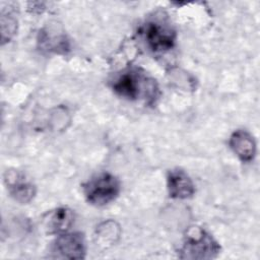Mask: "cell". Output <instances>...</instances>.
<instances>
[{
	"instance_id": "obj_6",
	"label": "cell",
	"mask_w": 260,
	"mask_h": 260,
	"mask_svg": "<svg viewBox=\"0 0 260 260\" xmlns=\"http://www.w3.org/2000/svg\"><path fill=\"white\" fill-rule=\"evenodd\" d=\"M4 183L11 197L20 203L29 202L36 194L35 185L16 170H7L5 172Z\"/></svg>"
},
{
	"instance_id": "obj_7",
	"label": "cell",
	"mask_w": 260,
	"mask_h": 260,
	"mask_svg": "<svg viewBox=\"0 0 260 260\" xmlns=\"http://www.w3.org/2000/svg\"><path fill=\"white\" fill-rule=\"evenodd\" d=\"M167 188L170 197L174 199H188L195 193V186L192 180L181 169L169 171L167 175Z\"/></svg>"
},
{
	"instance_id": "obj_2",
	"label": "cell",
	"mask_w": 260,
	"mask_h": 260,
	"mask_svg": "<svg viewBox=\"0 0 260 260\" xmlns=\"http://www.w3.org/2000/svg\"><path fill=\"white\" fill-rule=\"evenodd\" d=\"M220 252L219 244L205 230L191 226L186 232L179 257L182 259H212Z\"/></svg>"
},
{
	"instance_id": "obj_3",
	"label": "cell",
	"mask_w": 260,
	"mask_h": 260,
	"mask_svg": "<svg viewBox=\"0 0 260 260\" xmlns=\"http://www.w3.org/2000/svg\"><path fill=\"white\" fill-rule=\"evenodd\" d=\"M120 182L110 173H101L83 184L86 201L94 206H105L114 201L120 193Z\"/></svg>"
},
{
	"instance_id": "obj_8",
	"label": "cell",
	"mask_w": 260,
	"mask_h": 260,
	"mask_svg": "<svg viewBox=\"0 0 260 260\" xmlns=\"http://www.w3.org/2000/svg\"><path fill=\"white\" fill-rule=\"evenodd\" d=\"M74 221V215L71 209L67 207L56 208L46 214L44 217V226L49 234L61 235L67 233Z\"/></svg>"
},
{
	"instance_id": "obj_4",
	"label": "cell",
	"mask_w": 260,
	"mask_h": 260,
	"mask_svg": "<svg viewBox=\"0 0 260 260\" xmlns=\"http://www.w3.org/2000/svg\"><path fill=\"white\" fill-rule=\"evenodd\" d=\"M140 36L146 47L153 53H165L173 49L176 42V32L162 19H151L140 28Z\"/></svg>"
},
{
	"instance_id": "obj_5",
	"label": "cell",
	"mask_w": 260,
	"mask_h": 260,
	"mask_svg": "<svg viewBox=\"0 0 260 260\" xmlns=\"http://www.w3.org/2000/svg\"><path fill=\"white\" fill-rule=\"evenodd\" d=\"M85 240L81 233H64L55 240L52 253L55 258L82 259L85 257Z\"/></svg>"
},
{
	"instance_id": "obj_1",
	"label": "cell",
	"mask_w": 260,
	"mask_h": 260,
	"mask_svg": "<svg viewBox=\"0 0 260 260\" xmlns=\"http://www.w3.org/2000/svg\"><path fill=\"white\" fill-rule=\"evenodd\" d=\"M112 88L119 96L129 101H153L157 91L154 80L138 68H130L120 73L112 81Z\"/></svg>"
},
{
	"instance_id": "obj_9",
	"label": "cell",
	"mask_w": 260,
	"mask_h": 260,
	"mask_svg": "<svg viewBox=\"0 0 260 260\" xmlns=\"http://www.w3.org/2000/svg\"><path fill=\"white\" fill-rule=\"evenodd\" d=\"M230 147L244 162L253 160L256 154V143L253 136L246 130L235 131L229 141Z\"/></svg>"
}]
</instances>
